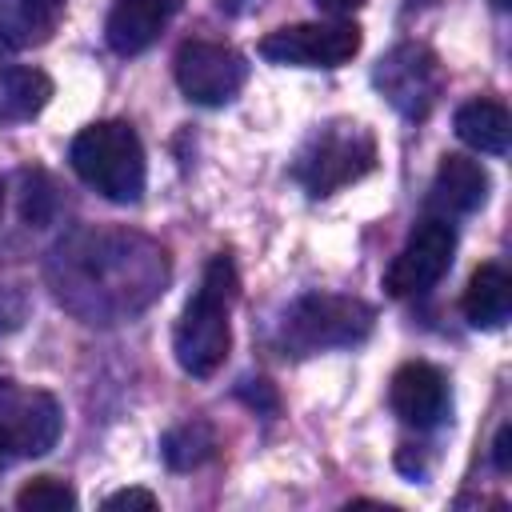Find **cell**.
Wrapping results in <instances>:
<instances>
[{"instance_id":"1","label":"cell","mask_w":512,"mask_h":512,"mask_svg":"<svg viewBox=\"0 0 512 512\" xmlns=\"http://www.w3.org/2000/svg\"><path fill=\"white\" fill-rule=\"evenodd\" d=\"M56 264L64 268L56 296L68 308L100 280V288L80 308V316H88L92 324L96 320L108 324L112 316L144 308L156 292H164V280H168L164 248L124 232H80L76 240L60 244Z\"/></svg>"},{"instance_id":"2","label":"cell","mask_w":512,"mask_h":512,"mask_svg":"<svg viewBox=\"0 0 512 512\" xmlns=\"http://www.w3.org/2000/svg\"><path fill=\"white\" fill-rule=\"evenodd\" d=\"M232 300H236V268H232L228 256H212L208 268H204L200 288L184 304V312L176 320V332H172V352H176V360H180V368L188 376L208 380L228 360V348H232V324H228Z\"/></svg>"},{"instance_id":"3","label":"cell","mask_w":512,"mask_h":512,"mask_svg":"<svg viewBox=\"0 0 512 512\" xmlns=\"http://www.w3.org/2000/svg\"><path fill=\"white\" fill-rule=\"evenodd\" d=\"M72 172L112 204H136L148 184L144 144L128 120H96L68 144Z\"/></svg>"},{"instance_id":"4","label":"cell","mask_w":512,"mask_h":512,"mask_svg":"<svg viewBox=\"0 0 512 512\" xmlns=\"http://www.w3.org/2000/svg\"><path fill=\"white\" fill-rule=\"evenodd\" d=\"M372 168H376V136L356 120L320 124L300 144V152L292 160V176L312 200L332 196V192L364 180Z\"/></svg>"},{"instance_id":"5","label":"cell","mask_w":512,"mask_h":512,"mask_svg":"<svg viewBox=\"0 0 512 512\" xmlns=\"http://www.w3.org/2000/svg\"><path fill=\"white\" fill-rule=\"evenodd\" d=\"M376 312L356 296L312 292L300 296L284 320V344L296 356L324 352V348H352L372 332Z\"/></svg>"},{"instance_id":"6","label":"cell","mask_w":512,"mask_h":512,"mask_svg":"<svg viewBox=\"0 0 512 512\" xmlns=\"http://www.w3.org/2000/svg\"><path fill=\"white\" fill-rule=\"evenodd\" d=\"M372 84L404 120H424L444 96V68L428 44L408 40V44L388 48L376 60Z\"/></svg>"},{"instance_id":"7","label":"cell","mask_w":512,"mask_h":512,"mask_svg":"<svg viewBox=\"0 0 512 512\" xmlns=\"http://www.w3.org/2000/svg\"><path fill=\"white\" fill-rule=\"evenodd\" d=\"M64 412L52 392L0 380V448L8 456H44L56 448Z\"/></svg>"},{"instance_id":"8","label":"cell","mask_w":512,"mask_h":512,"mask_svg":"<svg viewBox=\"0 0 512 512\" xmlns=\"http://www.w3.org/2000/svg\"><path fill=\"white\" fill-rule=\"evenodd\" d=\"M452 256H456V228H452V220L424 216L408 232L404 248L392 256V264L384 268V292L396 296V300L428 292L452 268Z\"/></svg>"},{"instance_id":"9","label":"cell","mask_w":512,"mask_h":512,"mask_svg":"<svg viewBox=\"0 0 512 512\" xmlns=\"http://www.w3.org/2000/svg\"><path fill=\"white\" fill-rule=\"evenodd\" d=\"M360 52V28L352 20L288 24L260 40V56L288 68H340Z\"/></svg>"},{"instance_id":"10","label":"cell","mask_w":512,"mask_h":512,"mask_svg":"<svg viewBox=\"0 0 512 512\" xmlns=\"http://www.w3.org/2000/svg\"><path fill=\"white\" fill-rule=\"evenodd\" d=\"M248 80V60L216 40H188L176 52V84L192 104L220 108L240 96Z\"/></svg>"},{"instance_id":"11","label":"cell","mask_w":512,"mask_h":512,"mask_svg":"<svg viewBox=\"0 0 512 512\" xmlns=\"http://www.w3.org/2000/svg\"><path fill=\"white\" fill-rule=\"evenodd\" d=\"M388 404L392 412L412 424V428H440L448 420L452 396H448V380L436 364L424 360H408L396 368L392 388H388Z\"/></svg>"},{"instance_id":"12","label":"cell","mask_w":512,"mask_h":512,"mask_svg":"<svg viewBox=\"0 0 512 512\" xmlns=\"http://www.w3.org/2000/svg\"><path fill=\"white\" fill-rule=\"evenodd\" d=\"M488 200V172L480 160L472 156H460V152H448L432 176V188H428V212L432 216H468L476 208H484Z\"/></svg>"},{"instance_id":"13","label":"cell","mask_w":512,"mask_h":512,"mask_svg":"<svg viewBox=\"0 0 512 512\" xmlns=\"http://www.w3.org/2000/svg\"><path fill=\"white\" fill-rule=\"evenodd\" d=\"M180 12V0H116L104 24L108 48L116 56H140L160 40V32Z\"/></svg>"},{"instance_id":"14","label":"cell","mask_w":512,"mask_h":512,"mask_svg":"<svg viewBox=\"0 0 512 512\" xmlns=\"http://www.w3.org/2000/svg\"><path fill=\"white\" fill-rule=\"evenodd\" d=\"M68 0H0V44L8 48H40L64 20Z\"/></svg>"},{"instance_id":"15","label":"cell","mask_w":512,"mask_h":512,"mask_svg":"<svg viewBox=\"0 0 512 512\" xmlns=\"http://www.w3.org/2000/svg\"><path fill=\"white\" fill-rule=\"evenodd\" d=\"M472 328H500L512 312V276L500 264H480L460 300Z\"/></svg>"},{"instance_id":"16","label":"cell","mask_w":512,"mask_h":512,"mask_svg":"<svg viewBox=\"0 0 512 512\" xmlns=\"http://www.w3.org/2000/svg\"><path fill=\"white\" fill-rule=\"evenodd\" d=\"M456 136L476 148V152H488V156H504L508 152V136H512V120H508V108L500 100H468L456 108V120H452Z\"/></svg>"},{"instance_id":"17","label":"cell","mask_w":512,"mask_h":512,"mask_svg":"<svg viewBox=\"0 0 512 512\" xmlns=\"http://www.w3.org/2000/svg\"><path fill=\"white\" fill-rule=\"evenodd\" d=\"M52 100V80L40 68H4L0 72V124H24L44 112Z\"/></svg>"},{"instance_id":"18","label":"cell","mask_w":512,"mask_h":512,"mask_svg":"<svg viewBox=\"0 0 512 512\" xmlns=\"http://www.w3.org/2000/svg\"><path fill=\"white\" fill-rule=\"evenodd\" d=\"M216 448H220V440H216V428L208 420H184V424L168 428L160 440V452H164L168 468H176V472L208 464L216 456Z\"/></svg>"},{"instance_id":"19","label":"cell","mask_w":512,"mask_h":512,"mask_svg":"<svg viewBox=\"0 0 512 512\" xmlns=\"http://www.w3.org/2000/svg\"><path fill=\"white\" fill-rule=\"evenodd\" d=\"M76 504H80L76 488L56 480V476H36L16 492V508L20 512H72Z\"/></svg>"},{"instance_id":"20","label":"cell","mask_w":512,"mask_h":512,"mask_svg":"<svg viewBox=\"0 0 512 512\" xmlns=\"http://www.w3.org/2000/svg\"><path fill=\"white\" fill-rule=\"evenodd\" d=\"M44 200H56V196H52V184H48V176H44V188H32V176L24 172V220H32V224H44V220H48V208H44Z\"/></svg>"},{"instance_id":"21","label":"cell","mask_w":512,"mask_h":512,"mask_svg":"<svg viewBox=\"0 0 512 512\" xmlns=\"http://www.w3.org/2000/svg\"><path fill=\"white\" fill-rule=\"evenodd\" d=\"M160 500L148 492V488H120V492H112V496H104V508H144V512H152Z\"/></svg>"},{"instance_id":"22","label":"cell","mask_w":512,"mask_h":512,"mask_svg":"<svg viewBox=\"0 0 512 512\" xmlns=\"http://www.w3.org/2000/svg\"><path fill=\"white\" fill-rule=\"evenodd\" d=\"M492 460L500 472H512V424H500V432L492 440Z\"/></svg>"},{"instance_id":"23","label":"cell","mask_w":512,"mask_h":512,"mask_svg":"<svg viewBox=\"0 0 512 512\" xmlns=\"http://www.w3.org/2000/svg\"><path fill=\"white\" fill-rule=\"evenodd\" d=\"M316 4H320V8H324V12H332V16H336V20H340V16H352V12H356V8H364V4H368V0H316Z\"/></svg>"},{"instance_id":"24","label":"cell","mask_w":512,"mask_h":512,"mask_svg":"<svg viewBox=\"0 0 512 512\" xmlns=\"http://www.w3.org/2000/svg\"><path fill=\"white\" fill-rule=\"evenodd\" d=\"M8 460H12V456H8V452H4V448H0V468H4V464H8Z\"/></svg>"},{"instance_id":"25","label":"cell","mask_w":512,"mask_h":512,"mask_svg":"<svg viewBox=\"0 0 512 512\" xmlns=\"http://www.w3.org/2000/svg\"><path fill=\"white\" fill-rule=\"evenodd\" d=\"M492 4H496V8H508V4H512V0H492Z\"/></svg>"},{"instance_id":"26","label":"cell","mask_w":512,"mask_h":512,"mask_svg":"<svg viewBox=\"0 0 512 512\" xmlns=\"http://www.w3.org/2000/svg\"><path fill=\"white\" fill-rule=\"evenodd\" d=\"M0 212H4V180H0Z\"/></svg>"}]
</instances>
